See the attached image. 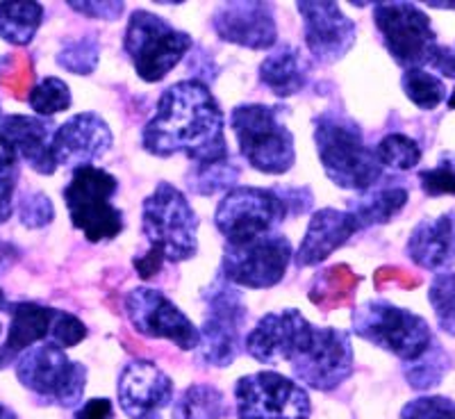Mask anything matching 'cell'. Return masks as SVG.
Returning <instances> with one entry per match:
<instances>
[{"instance_id": "cell-22", "label": "cell", "mask_w": 455, "mask_h": 419, "mask_svg": "<svg viewBox=\"0 0 455 419\" xmlns=\"http://www.w3.org/2000/svg\"><path fill=\"white\" fill-rule=\"evenodd\" d=\"M357 230H360V223L351 213L323 207V210L312 214L306 238H303L299 254H296V264L299 267H315V264L323 262L337 249H341Z\"/></svg>"}, {"instance_id": "cell-6", "label": "cell", "mask_w": 455, "mask_h": 419, "mask_svg": "<svg viewBox=\"0 0 455 419\" xmlns=\"http://www.w3.org/2000/svg\"><path fill=\"white\" fill-rule=\"evenodd\" d=\"M353 333L408 363H417L435 344L424 317L385 301H367L357 308L353 312Z\"/></svg>"}, {"instance_id": "cell-48", "label": "cell", "mask_w": 455, "mask_h": 419, "mask_svg": "<svg viewBox=\"0 0 455 419\" xmlns=\"http://www.w3.org/2000/svg\"><path fill=\"white\" fill-rule=\"evenodd\" d=\"M0 308H7V303H5V296H3V292H0Z\"/></svg>"}, {"instance_id": "cell-45", "label": "cell", "mask_w": 455, "mask_h": 419, "mask_svg": "<svg viewBox=\"0 0 455 419\" xmlns=\"http://www.w3.org/2000/svg\"><path fill=\"white\" fill-rule=\"evenodd\" d=\"M430 64H433L442 76H446V78H455V48L437 46Z\"/></svg>"}, {"instance_id": "cell-3", "label": "cell", "mask_w": 455, "mask_h": 419, "mask_svg": "<svg viewBox=\"0 0 455 419\" xmlns=\"http://www.w3.org/2000/svg\"><path fill=\"white\" fill-rule=\"evenodd\" d=\"M315 141L326 176L341 189L367 192L383 176L373 149L364 144L360 128L344 114L323 112L316 117Z\"/></svg>"}, {"instance_id": "cell-18", "label": "cell", "mask_w": 455, "mask_h": 419, "mask_svg": "<svg viewBox=\"0 0 455 419\" xmlns=\"http://www.w3.org/2000/svg\"><path fill=\"white\" fill-rule=\"evenodd\" d=\"M119 406L130 419H162L173 401V381L150 360H132L124 367L116 385Z\"/></svg>"}, {"instance_id": "cell-32", "label": "cell", "mask_w": 455, "mask_h": 419, "mask_svg": "<svg viewBox=\"0 0 455 419\" xmlns=\"http://www.w3.org/2000/svg\"><path fill=\"white\" fill-rule=\"evenodd\" d=\"M28 101L39 117H52V114L71 108V89L64 80L46 78L32 89Z\"/></svg>"}, {"instance_id": "cell-44", "label": "cell", "mask_w": 455, "mask_h": 419, "mask_svg": "<svg viewBox=\"0 0 455 419\" xmlns=\"http://www.w3.org/2000/svg\"><path fill=\"white\" fill-rule=\"evenodd\" d=\"M76 419H112V401L109 399H92L76 413Z\"/></svg>"}, {"instance_id": "cell-37", "label": "cell", "mask_w": 455, "mask_h": 419, "mask_svg": "<svg viewBox=\"0 0 455 419\" xmlns=\"http://www.w3.org/2000/svg\"><path fill=\"white\" fill-rule=\"evenodd\" d=\"M446 365H449V358H444L440 347L435 344V349H430L424 358H419L417 365H412V369L405 372V376H408L410 385L417 390L435 388L442 381V376H444Z\"/></svg>"}, {"instance_id": "cell-29", "label": "cell", "mask_w": 455, "mask_h": 419, "mask_svg": "<svg viewBox=\"0 0 455 419\" xmlns=\"http://www.w3.org/2000/svg\"><path fill=\"white\" fill-rule=\"evenodd\" d=\"M173 419H221L228 415L223 394L212 385H192L173 404Z\"/></svg>"}, {"instance_id": "cell-39", "label": "cell", "mask_w": 455, "mask_h": 419, "mask_svg": "<svg viewBox=\"0 0 455 419\" xmlns=\"http://www.w3.org/2000/svg\"><path fill=\"white\" fill-rule=\"evenodd\" d=\"M237 178V171L230 162H221V165L198 166L196 176H194V189L198 194H214L217 189L230 187V182Z\"/></svg>"}, {"instance_id": "cell-24", "label": "cell", "mask_w": 455, "mask_h": 419, "mask_svg": "<svg viewBox=\"0 0 455 419\" xmlns=\"http://www.w3.org/2000/svg\"><path fill=\"white\" fill-rule=\"evenodd\" d=\"M408 255L424 270L440 271L455 262V210L417 223L408 239Z\"/></svg>"}, {"instance_id": "cell-20", "label": "cell", "mask_w": 455, "mask_h": 419, "mask_svg": "<svg viewBox=\"0 0 455 419\" xmlns=\"http://www.w3.org/2000/svg\"><path fill=\"white\" fill-rule=\"evenodd\" d=\"M212 26L223 42L251 51L271 48L278 39L274 12L264 3H223L214 10Z\"/></svg>"}, {"instance_id": "cell-12", "label": "cell", "mask_w": 455, "mask_h": 419, "mask_svg": "<svg viewBox=\"0 0 455 419\" xmlns=\"http://www.w3.org/2000/svg\"><path fill=\"white\" fill-rule=\"evenodd\" d=\"M239 419H310V397L278 372H258L235 385Z\"/></svg>"}, {"instance_id": "cell-7", "label": "cell", "mask_w": 455, "mask_h": 419, "mask_svg": "<svg viewBox=\"0 0 455 419\" xmlns=\"http://www.w3.org/2000/svg\"><path fill=\"white\" fill-rule=\"evenodd\" d=\"M124 48L141 80L160 83L192 48V36L176 30L160 16L140 10L130 16Z\"/></svg>"}, {"instance_id": "cell-1", "label": "cell", "mask_w": 455, "mask_h": 419, "mask_svg": "<svg viewBox=\"0 0 455 419\" xmlns=\"http://www.w3.org/2000/svg\"><path fill=\"white\" fill-rule=\"evenodd\" d=\"M226 119L210 87L201 80H182L157 101L153 119L141 133L150 156H187L198 166L228 162Z\"/></svg>"}, {"instance_id": "cell-31", "label": "cell", "mask_w": 455, "mask_h": 419, "mask_svg": "<svg viewBox=\"0 0 455 419\" xmlns=\"http://www.w3.org/2000/svg\"><path fill=\"white\" fill-rule=\"evenodd\" d=\"M373 153H376L378 162H380L383 169L389 166V169L396 171H408L419 165L421 160L419 144L410 140L408 135H401V133H392V135L383 137Z\"/></svg>"}, {"instance_id": "cell-15", "label": "cell", "mask_w": 455, "mask_h": 419, "mask_svg": "<svg viewBox=\"0 0 455 419\" xmlns=\"http://www.w3.org/2000/svg\"><path fill=\"white\" fill-rule=\"evenodd\" d=\"M125 312H128L130 324L141 335L169 340L182 351H192L201 344V331L162 292L137 287L125 299Z\"/></svg>"}, {"instance_id": "cell-33", "label": "cell", "mask_w": 455, "mask_h": 419, "mask_svg": "<svg viewBox=\"0 0 455 419\" xmlns=\"http://www.w3.org/2000/svg\"><path fill=\"white\" fill-rule=\"evenodd\" d=\"M437 324L444 333L455 335V274H440L428 290Z\"/></svg>"}, {"instance_id": "cell-10", "label": "cell", "mask_w": 455, "mask_h": 419, "mask_svg": "<svg viewBox=\"0 0 455 419\" xmlns=\"http://www.w3.org/2000/svg\"><path fill=\"white\" fill-rule=\"evenodd\" d=\"M7 315L12 317L10 335L0 347V369L14 363L16 356H21L35 342L48 340L60 344L62 349L76 347L87 337V328L78 317L68 312L52 310V308L36 306V303H12L7 306Z\"/></svg>"}, {"instance_id": "cell-13", "label": "cell", "mask_w": 455, "mask_h": 419, "mask_svg": "<svg viewBox=\"0 0 455 419\" xmlns=\"http://www.w3.org/2000/svg\"><path fill=\"white\" fill-rule=\"evenodd\" d=\"M290 260L291 244L280 233L264 235L246 244H226L223 278L251 290L274 287L287 274Z\"/></svg>"}, {"instance_id": "cell-41", "label": "cell", "mask_w": 455, "mask_h": 419, "mask_svg": "<svg viewBox=\"0 0 455 419\" xmlns=\"http://www.w3.org/2000/svg\"><path fill=\"white\" fill-rule=\"evenodd\" d=\"M19 214H21V222L28 228H39L46 226L52 222V203L51 198L44 197V194H26L21 198V207H19Z\"/></svg>"}, {"instance_id": "cell-28", "label": "cell", "mask_w": 455, "mask_h": 419, "mask_svg": "<svg viewBox=\"0 0 455 419\" xmlns=\"http://www.w3.org/2000/svg\"><path fill=\"white\" fill-rule=\"evenodd\" d=\"M44 19V5L39 3H0V39L26 46L32 42Z\"/></svg>"}, {"instance_id": "cell-16", "label": "cell", "mask_w": 455, "mask_h": 419, "mask_svg": "<svg viewBox=\"0 0 455 419\" xmlns=\"http://www.w3.org/2000/svg\"><path fill=\"white\" fill-rule=\"evenodd\" d=\"M315 328L299 310L271 312L246 335V351L264 365L294 363L310 349Z\"/></svg>"}, {"instance_id": "cell-21", "label": "cell", "mask_w": 455, "mask_h": 419, "mask_svg": "<svg viewBox=\"0 0 455 419\" xmlns=\"http://www.w3.org/2000/svg\"><path fill=\"white\" fill-rule=\"evenodd\" d=\"M112 146L109 125L99 114H76L64 125L55 130L52 137V157L57 166H89V162L99 160Z\"/></svg>"}, {"instance_id": "cell-23", "label": "cell", "mask_w": 455, "mask_h": 419, "mask_svg": "<svg viewBox=\"0 0 455 419\" xmlns=\"http://www.w3.org/2000/svg\"><path fill=\"white\" fill-rule=\"evenodd\" d=\"M0 133L5 135L16 149V153L44 176L55 173L57 165L52 157V124L36 117H21V114H10L0 117Z\"/></svg>"}, {"instance_id": "cell-19", "label": "cell", "mask_w": 455, "mask_h": 419, "mask_svg": "<svg viewBox=\"0 0 455 419\" xmlns=\"http://www.w3.org/2000/svg\"><path fill=\"white\" fill-rule=\"evenodd\" d=\"M299 14L303 16L307 48L319 62H337L355 44V23L341 12L337 3L303 0L299 3Z\"/></svg>"}, {"instance_id": "cell-17", "label": "cell", "mask_w": 455, "mask_h": 419, "mask_svg": "<svg viewBox=\"0 0 455 419\" xmlns=\"http://www.w3.org/2000/svg\"><path fill=\"white\" fill-rule=\"evenodd\" d=\"M300 383L328 392L353 374V347L348 333L339 328H315L312 344L291 363Z\"/></svg>"}, {"instance_id": "cell-34", "label": "cell", "mask_w": 455, "mask_h": 419, "mask_svg": "<svg viewBox=\"0 0 455 419\" xmlns=\"http://www.w3.org/2000/svg\"><path fill=\"white\" fill-rule=\"evenodd\" d=\"M16 181H19V153L0 133V223H5L12 214Z\"/></svg>"}, {"instance_id": "cell-26", "label": "cell", "mask_w": 455, "mask_h": 419, "mask_svg": "<svg viewBox=\"0 0 455 419\" xmlns=\"http://www.w3.org/2000/svg\"><path fill=\"white\" fill-rule=\"evenodd\" d=\"M357 283L360 278L353 274L348 264H332L315 278V285L310 287V301L323 312L344 308L353 301Z\"/></svg>"}, {"instance_id": "cell-43", "label": "cell", "mask_w": 455, "mask_h": 419, "mask_svg": "<svg viewBox=\"0 0 455 419\" xmlns=\"http://www.w3.org/2000/svg\"><path fill=\"white\" fill-rule=\"evenodd\" d=\"M68 7L84 16H92V19H103V21H114L124 14V3H96V0L78 3V0H71Z\"/></svg>"}, {"instance_id": "cell-11", "label": "cell", "mask_w": 455, "mask_h": 419, "mask_svg": "<svg viewBox=\"0 0 455 419\" xmlns=\"http://www.w3.org/2000/svg\"><path fill=\"white\" fill-rule=\"evenodd\" d=\"M373 21L394 62L408 71L430 64L440 46L428 16L410 3H378L373 7Z\"/></svg>"}, {"instance_id": "cell-47", "label": "cell", "mask_w": 455, "mask_h": 419, "mask_svg": "<svg viewBox=\"0 0 455 419\" xmlns=\"http://www.w3.org/2000/svg\"><path fill=\"white\" fill-rule=\"evenodd\" d=\"M449 108H451V109H455V92L451 93V99H449Z\"/></svg>"}, {"instance_id": "cell-4", "label": "cell", "mask_w": 455, "mask_h": 419, "mask_svg": "<svg viewBox=\"0 0 455 419\" xmlns=\"http://www.w3.org/2000/svg\"><path fill=\"white\" fill-rule=\"evenodd\" d=\"M230 128L242 156L253 169L280 176L294 166V135L280 121V112L269 105H239L230 114Z\"/></svg>"}, {"instance_id": "cell-46", "label": "cell", "mask_w": 455, "mask_h": 419, "mask_svg": "<svg viewBox=\"0 0 455 419\" xmlns=\"http://www.w3.org/2000/svg\"><path fill=\"white\" fill-rule=\"evenodd\" d=\"M0 419H16V415L12 413V410L7 408V406L0 404Z\"/></svg>"}, {"instance_id": "cell-5", "label": "cell", "mask_w": 455, "mask_h": 419, "mask_svg": "<svg viewBox=\"0 0 455 419\" xmlns=\"http://www.w3.org/2000/svg\"><path fill=\"white\" fill-rule=\"evenodd\" d=\"M116 189V178L99 166H80L64 187L68 217L89 242H109L124 230V213L112 205Z\"/></svg>"}, {"instance_id": "cell-36", "label": "cell", "mask_w": 455, "mask_h": 419, "mask_svg": "<svg viewBox=\"0 0 455 419\" xmlns=\"http://www.w3.org/2000/svg\"><path fill=\"white\" fill-rule=\"evenodd\" d=\"M100 48L96 44V39H78V42L68 44L60 57H57V64L71 73H78V76H87L96 68L99 64Z\"/></svg>"}, {"instance_id": "cell-42", "label": "cell", "mask_w": 455, "mask_h": 419, "mask_svg": "<svg viewBox=\"0 0 455 419\" xmlns=\"http://www.w3.org/2000/svg\"><path fill=\"white\" fill-rule=\"evenodd\" d=\"M373 283H376L378 290H385L387 285H398L403 290H417L421 285V278L412 271L403 270V267H380L373 274Z\"/></svg>"}, {"instance_id": "cell-25", "label": "cell", "mask_w": 455, "mask_h": 419, "mask_svg": "<svg viewBox=\"0 0 455 419\" xmlns=\"http://www.w3.org/2000/svg\"><path fill=\"white\" fill-rule=\"evenodd\" d=\"M259 78L275 96L290 99L307 85L310 64L299 48L280 46L269 57H264L262 67H259Z\"/></svg>"}, {"instance_id": "cell-30", "label": "cell", "mask_w": 455, "mask_h": 419, "mask_svg": "<svg viewBox=\"0 0 455 419\" xmlns=\"http://www.w3.org/2000/svg\"><path fill=\"white\" fill-rule=\"evenodd\" d=\"M405 96L419 109H435L446 99V85L424 68H410L401 80Z\"/></svg>"}, {"instance_id": "cell-35", "label": "cell", "mask_w": 455, "mask_h": 419, "mask_svg": "<svg viewBox=\"0 0 455 419\" xmlns=\"http://www.w3.org/2000/svg\"><path fill=\"white\" fill-rule=\"evenodd\" d=\"M0 83L16 101H26L35 83V67L28 55H10L7 67L0 71Z\"/></svg>"}, {"instance_id": "cell-8", "label": "cell", "mask_w": 455, "mask_h": 419, "mask_svg": "<svg viewBox=\"0 0 455 419\" xmlns=\"http://www.w3.org/2000/svg\"><path fill=\"white\" fill-rule=\"evenodd\" d=\"M16 376L30 392L48 404L73 408L83 401L87 369L73 363L55 342L28 349L16 363Z\"/></svg>"}, {"instance_id": "cell-2", "label": "cell", "mask_w": 455, "mask_h": 419, "mask_svg": "<svg viewBox=\"0 0 455 419\" xmlns=\"http://www.w3.org/2000/svg\"><path fill=\"white\" fill-rule=\"evenodd\" d=\"M141 230L150 249L135 258L137 274L144 280L160 274L164 262H185L198 251V219L178 187L160 182L144 201Z\"/></svg>"}, {"instance_id": "cell-9", "label": "cell", "mask_w": 455, "mask_h": 419, "mask_svg": "<svg viewBox=\"0 0 455 419\" xmlns=\"http://www.w3.org/2000/svg\"><path fill=\"white\" fill-rule=\"evenodd\" d=\"M290 203L274 189L235 187L219 203L214 223L226 244H246L275 233V223L287 217Z\"/></svg>"}, {"instance_id": "cell-14", "label": "cell", "mask_w": 455, "mask_h": 419, "mask_svg": "<svg viewBox=\"0 0 455 419\" xmlns=\"http://www.w3.org/2000/svg\"><path fill=\"white\" fill-rule=\"evenodd\" d=\"M207 315L201 331V360L214 367H226L235 360L242 340V328L246 321V306L242 294L235 287L214 280L205 294Z\"/></svg>"}, {"instance_id": "cell-40", "label": "cell", "mask_w": 455, "mask_h": 419, "mask_svg": "<svg viewBox=\"0 0 455 419\" xmlns=\"http://www.w3.org/2000/svg\"><path fill=\"white\" fill-rule=\"evenodd\" d=\"M421 189L428 197H444V194H453L455 197V165L453 162H442V165L426 169L419 173Z\"/></svg>"}, {"instance_id": "cell-27", "label": "cell", "mask_w": 455, "mask_h": 419, "mask_svg": "<svg viewBox=\"0 0 455 419\" xmlns=\"http://www.w3.org/2000/svg\"><path fill=\"white\" fill-rule=\"evenodd\" d=\"M408 189L405 187H378L371 192L353 201L351 214L360 226H373V223H387L396 217L408 203Z\"/></svg>"}, {"instance_id": "cell-38", "label": "cell", "mask_w": 455, "mask_h": 419, "mask_svg": "<svg viewBox=\"0 0 455 419\" xmlns=\"http://www.w3.org/2000/svg\"><path fill=\"white\" fill-rule=\"evenodd\" d=\"M401 419H455V401L446 397L414 399L401 410Z\"/></svg>"}]
</instances>
